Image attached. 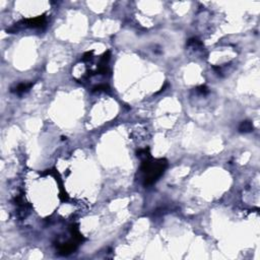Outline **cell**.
Wrapping results in <instances>:
<instances>
[{
  "label": "cell",
  "instance_id": "obj_3",
  "mask_svg": "<svg viewBox=\"0 0 260 260\" xmlns=\"http://www.w3.org/2000/svg\"><path fill=\"white\" fill-rule=\"evenodd\" d=\"M31 86H32V83H29V84H25V83H23V84H19V86H17L16 91H15V92H16L17 94H21V93L27 92V91L29 90Z\"/></svg>",
  "mask_w": 260,
  "mask_h": 260
},
{
  "label": "cell",
  "instance_id": "obj_1",
  "mask_svg": "<svg viewBox=\"0 0 260 260\" xmlns=\"http://www.w3.org/2000/svg\"><path fill=\"white\" fill-rule=\"evenodd\" d=\"M165 167H166V163L163 160H160L156 163H152L145 161L142 166V170L145 173V183L150 184L154 182L163 173H164Z\"/></svg>",
  "mask_w": 260,
  "mask_h": 260
},
{
  "label": "cell",
  "instance_id": "obj_2",
  "mask_svg": "<svg viewBox=\"0 0 260 260\" xmlns=\"http://www.w3.org/2000/svg\"><path fill=\"white\" fill-rule=\"evenodd\" d=\"M252 128H253V127H252V124L250 122H248V121L243 122L241 124V126H240V130H241V131H245V132L251 131Z\"/></svg>",
  "mask_w": 260,
  "mask_h": 260
}]
</instances>
